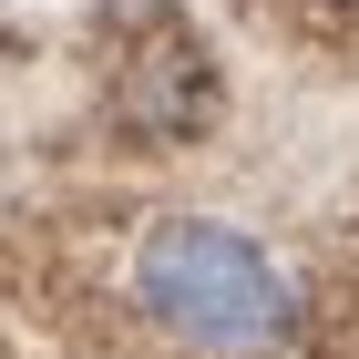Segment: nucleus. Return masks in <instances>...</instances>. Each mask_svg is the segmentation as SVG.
<instances>
[{
  "instance_id": "3",
  "label": "nucleus",
  "mask_w": 359,
  "mask_h": 359,
  "mask_svg": "<svg viewBox=\"0 0 359 359\" xmlns=\"http://www.w3.org/2000/svg\"><path fill=\"white\" fill-rule=\"evenodd\" d=\"M247 21L298 52H359V0H247Z\"/></svg>"
},
{
  "instance_id": "1",
  "label": "nucleus",
  "mask_w": 359,
  "mask_h": 359,
  "mask_svg": "<svg viewBox=\"0 0 359 359\" xmlns=\"http://www.w3.org/2000/svg\"><path fill=\"white\" fill-rule=\"evenodd\" d=\"M123 298L154 339L185 359H287L308 339V287L298 267L226 216H144L123 247Z\"/></svg>"
},
{
  "instance_id": "2",
  "label": "nucleus",
  "mask_w": 359,
  "mask_h": 359,
  "mask_svg": "<svg viewBox=\"0 0 359 359\" xmlns=\"http://www.w3.org/2000/svg\"><path fill=\"white\" fill-rule=\"evenodd\" d=\"M93 103L123 144H205L226 113V62L185 21V0H103L93 11Z\"/></svg>"
}]
</instances>
